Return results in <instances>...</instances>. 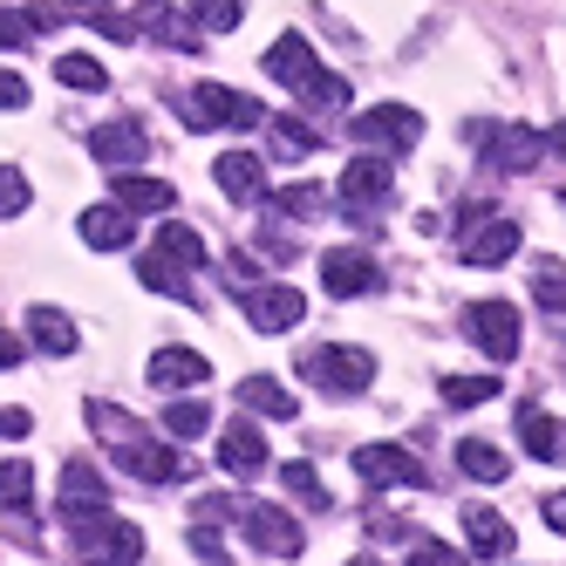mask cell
Returning a JSON list of instances; mask_svg holds the SVG:
<instances>
[{"label": "cell", "instance_id": "cell-27", "mask_svg": "<svg viewBox=\"0 0 566 566\" xmlns=\"http://www.w3.org/2000/svg\"><path fill=\"white\" fill-rule=\"evenodd\" d=\"M62 21V8H0V49H21V42H34L42 28H55Z\"/></svg>", "mask_w": 566, "mask_h": 566}, {"label": "cell", "instance_id": "cell-13", "mask_svg": "<svg viewBox=\"0 0 566 566\" xmlns=\"http://www.w3.org/2000/svg\"><path fill=\"white\" fill-rule=\"evenodd\" d=\"M96 512H109V484L96 478V464L75 458V464L62 471V518L75 525V518H96Z\"/></svg>", "mask_w": 566, "mask_h": 566}, {"label": "cell", "instance_id": "cell-24", "mask_svg": "<svg viewBox=\"0 0 566 566\" xmlns=\"http://www.w3.org/2000/svg\"><path fill=\"white\" fill-rule=\"evenodd\" d=\"M28 342L42 348V355H75V321L62 307H34L28 314Z\"/></svg>", "mask_w": 566, "mask_h": 566}, {"label": "cell", "instance_id": "cell-10", "mask_svg": "<svg viewBox=\"0 0 566 566\" xmlns=\"http://www.w3.org/2000/svg\"><path fill=\"white\" fill-rule=\"evenodd\" d=\"M355 471H361V484H430V471L402 451V443H361Z\"/></svg>", "mask_w": 566, "mask_h": 566}, {"label": "cell", "instance_id": "cell-36", "mask_svg": "<svg viewBox=\"0 0 566 566\" xmlns=\"http://www.w3.org/2000/svg\"><path fill=\"white\" fill-rule=\"evenodd\" d=\"M321 137L307 124H294V116H273V157H307Z\"/></svg>", "mask_w": 566, "mask_h": 566}, {"label": "cell", "instance_id": "cell-29", "mask_svg": "<svg viewBox=\"0 0 566 566\" xmlns=\"http://www.w3.org/2000/svg\"><path fill=\"white\" fill-rule=\"evenodd\" d=\"M533 301H539V314H553L559 328H566V266H559V260H539V273H533Z\"/></svg>", "mask_w": 566, "mask_h": 566}, {"label": "cell", "instance_id": "cell-26", "mask_svg": "<svg viewBox=\"0 0 566 566\" xmlns=\"http://www.w3.org/2000/svg\"><path fill=\"white\" fill-rule=\"evenodd\" d=\"M458 464H464V478H478V484H499V478L512 471V458L499 451V443H484V437H464V443H458Z\"/></svg>", "mask_w": 566, "mask_h": 566}, {"label": "cell", "instance_id": "cell-22", "mask_svg": "<svg viewBox=\"0 0 566 566\" xmlns=\"http://www.w3.org/2000/svg\"><path fill=\"white\" fill-rule=\"evenodd\" d=\"M464 533H471V546H478V559H512L518 553V539H512V525L492 512V505H464Z\"/></svg>", "mask_w": 566, "mask_h": 566}, {"label": "cell", "instance_id": "cell-12", "mask_svg": "<svg viewBox=\"0 0 566 566\" xmlns=\"http://www.w3.org/2000/svg\"><path fill=\"white\" fill-rule=\"evenodd\" d=\"M116 464H124L130 478H144V484H171V478H185V464H178V451H165V443H157L150 430L144 437H130V443H116L109 451Z\"/></svg>", "mask_w": 566, "mask_h": 566}, {"label": "cell", "instance_id": "cell-1", "mask_svg": "<svg viewBox=\"0 0 566 566\" xmlns=\"http://www.w3.org/2000/svg\"><path fill=\"white\" fill-rule=\"evenodd\" d=\"M355 144L361 150H382V157H402V150L423 144V116L410 103H376V109L355 116Z\"/></svg>", "mask_w": 566, "mask_h": 566}, {"label": "cell", "instance_id": "cell-9", "mask_svg": "<svg viewBox=\"0 0 566 566\" xmlns=\"http://www.w3.org/2000/svg\"><path fill=\"white\" fill-rule=\"evenodd\" d=\"M90 150H96V165L130 171V165H144V157H150V130L137 124V116H116V124L90 130Z\"/></svg>", "mask_w": 566, "mask_h": 566}, {"label": "cell", "instance_id": "cell-39", "mask_svg": "<svg viewBox=\"0 0 566 566\" xmlns=\"http://www.w3.org/2000/svg\"><path fill=\"white\" fill-rule=\"evenodd\" d=\"M28 212V178L0 165V219H21Z\"/></svg>", "mask_w": 566, "mask_h": 566}, {"label": "cell", "instance_id": "cell-19", "mask_svg": "<svg viewBox=\"0 0 566 566\" xmlns=\"http://www.w3.org/2000/svg\"><path fill=\"white\" fill-rule=\"evenodd\" d=\"M130 239H137V226H130L124 206H90V212H83V247H90V253H124Z\"/></svg>", "mask_w": 566, "mask_h": 566}, {"label": "cell", "instance_id": "cell-48", "mask_svg": "<svg viewBox=\"0 0 566 566\" xmlns=\"http://www.w3.org/2000/svg\"><path fill=\"white\" fill-rule=\"evenodd\" d=\"M62 8H83V14H96V8H109V0H62Z\"/></svg>", "mask_w": 566, "mask_h": 566}, {"label": "cell", "instance_id": "cell-44", "mask_svg": "<svg viewBox=\"0 0 566 566\" xmlns=\"http://www.w3.org/2000/svg\"><path fill=\"white\" fill-rule=\"evenodd\" d=\"M539 518H546L553 533L566 539V492H546V499H539Z\"/></svg>", "mask_w": 566, "mask_h": 566}, {"label": "cell", "instance_id": "cell-18", "mask_svg": "<svg viewBox=\"0 0 566 566\" xmlns=\"http://www.w3.org/2000/svg\"><path fill=\"white\" fill-rule=\"evenodd\" d=\"M518 437H525V451H533L539 464H566V423L546 417L539 402H525V410H518Z\"/></svg>", "mask_w": 566, "mask_h": 566}, {"label": "cell", "instance_id": "cell-45", "mask_svg": "<svg viewBox=\"0 0 566 566\" xmlns=\"http://www.w3.org/2000/svg\"><path fill=\"white\" fill-rule=\"evenodd\" d=\"M0 437H28V410H0Z\"/></svg>", "mask_w": 566, "mask_h": 566}, {"label": "cell", "instance_id": "cell-2", "mask_svg": "<svg viewBox=\"0 0 566 566\" xmlns=\"http://www.w3.org/2000/svg\"><path fill=\"white\" fill-rule=\"evenodd\" d=\"M185 109H191V116H185L191 130H253V124H266V109H260L253 96L219 90V83H198Z\"/></svg>", "mask_w": 566, "mask_h": 566}, {"label": "cell", "instance_id": "cell-46", "mask_svg": "<svg viewBox=\"0 0 566 566\" xmlns=\"http://www.w3.org/2000/svg\"><path fill=\"white\" fill-rule=\"evenodd\" d=\"M21 361V335H0V369H14Z\"/></svg>", "mask_w": 566, "mask_h": 566}, {"label": "cell", "instance_id": "cell-31", "mask_svg": "<svg viewBox=\"0 0 566 566\" xmlns=\"http://www.w3.org/2000/svg\"><path fill=\"white\" fill-rule=\"evenodd\" d=\"M191 21L206 34H232L239 21H247V0H191Z\"/></svg>", "mask_w": 566, "mask_h": 566}, {"label": "cell", "instance_id": "cell-17", "mask_svg": "<svg viewBox=\"0 0 566 566\" xmlns=\"http://www.w3.org/2000/svg\"><path fill=\"white\" fill-rule=\"evenodd\" d=\"M109 198H116L130 219H137V212H171V185H165V178H144L137 165L109 178Z\"/></svg>", "mask_w": 566, "mask_h": 566}, {"label": "cell", "instance_id": "cell-8", "mask_svg": "<svg viewBox=\"0 0 566 566\" xmlns=\"http://www.w3.org/2000/svg\"><path fill=\"white\" fill-rule=\"evenodd\" d=\"M539 157H546V137L533 124H499L484 137V171H512L518 178V171H533Z\"/></svg>", "mask_w": 566, "mask_h": 566}, {"label": "cell", "instance_id": "cell-41", "mask_svg": "<svg viewBox=\"0 0 566 566\" xmlns=\"http://www.w3.org/2000/svg\"><path fill=\"white\" fill-rule=\"evenodd\" d=\"M417 566H458V559H471V553H451L443 539H417V553H410Z\"/></svg>", "mask_w": 566, "mask_h": 566}, {"label": "cell", "instance_id": "cell-15", "mask_svg": "<svg viewBox=\"0 0 566 566\" xmlns=\"http://www.w3.org/2000/svg\"><path fill=\"white\" fill-rule=\"evenodd\" d=\"M247 314H253L260 335H280V328H294V321L307 314V301L294 287H247Z\"/></svg>", "mask_w": 566, "mask_h": 566}, {"label": "cell", "instance_id": "cell-37", "mask_svg": "<svg viewBox=\"0 0 566 566\" xmlns=\"http://www.w3.org/2000/svg\"><path fill=\"white\" fill-rule=\"evenodd\" d=\"M301 96H307L314 109H342V103H348V83H342V75H328V69H314L307 83H301Z\"/></svg>", "mask_w": 566, "mask_h": 566}, {"label": "cell", "instance_id": "cell-33", "mask_svg": "<svg viewBox=\"0 0 566 566\" xmlns=\"http://www.w3.org/2000/svg\"><path fill=\"white\" fill-rule=\"evenodd\" d=\"M492 396H499L492 376H443V402H451V410H478V402H492Z\"/></svg>", "mask_w": 566, "mask_h": 566}, {"label": "cell", "instance_id": "cell-30", "mask_svg": "<svg viewBox=\"0 0 566 566\" xmlns=\"http://www.w3.org/2000/svg\"><path fill=\"white\" fill-rule=\"evenodd\" d=\"M55 83H69V90L96 96V90H109V69H103L96 55H62V62H55Z\"/></svg>", "mask_w": 566, "mask_h": 566}, {"label": "cell", "instance_id": "cell-23", "mask_svg": "<svg viewBox=\"0 0 566 566\" xmlns=\"http://www.w3.org/2000/svg\"><path fill=\"white\" fill-rule=\"evenodd\" d=\"M273 83H287V90H301L307 75H314V49H307V34H280V42L266 49V62H260Z\"/></svg>", "mask_w": 566, "mask_h": 566}, {"label": "cell", "instance_id": "cell-4", "mask_svg": "<svg viewBox=\"0 0 566 566\" xmlns=\"http://www.w3.org/2000/svg\"><path fill=\"white\" fill-rule=\"evenodd\" d=\"M464 335L484 361H512L518 355V307L512 301H478L464 307Z\"/></svg>", "mask_w": 566, "mask_h": 566}, {"label": "cell", "instance_id": "cell-20", "mask_svg": "<svg viewBox=\"0 0 566 566\" xmlns=\"http://www.w3.org/2000/svg\"><path fill=\"white\" fill-rule=\"evenodd\" d=\"M206 376H212V361L198 355V348H157L150 355V382L157 389H198Z\"/></svg>", "mask_w": 566, "mask_h": 566}, {"label": "cell", "instance_id": "cell-38", "mask_svg": "<svg viewBox=\"0 0 566 566\" xmlns=\"http://www.w3.org/2000/svg\"><path fill=\"white\" fill-rule=\"evenodd\" d=\"M280 484H287L294 499H307V505H328V492H321V478H314V464H280Z\"/></svg>", "mask_w": 566, "mask_h": 566}, {"label": "cell", "instance_id": "cell-3", "mask_svg": "<svg viewBox=\"0 0 566 566\" xmlns=\"http://www.w3.org/2000/svg\"><path fill=\"white\" fill-rule=\"evenodd\" d=\"M301 376H314L321 389H335V396H361L376 382V355L369 348H307Z\"/></svg>", "mask_w": 566, "mask_h": 566}, {"label": "cell", "instance_id": "cell-14", "mask_svg": "<svg viewBox=\"0 0 566 566\" xmlns=\"http://www.w3.org/2000/svg\"><path fill=\"white\" fill-rule=\"evenodd\" d=\"M321 287H328L335 301L369 294V287H376V260H369V253H355V247H342V253L321 260Z\"/></svg>", "mask_w": 566, "mask_h": 566}, {"label": "cell", "instance_id": "cell-32", "mask_svg": "<svg viewBox=\"0 0 566 566\" xmlns=\"http://www.w3.org/2000/svg\"><path fill=\"white\" fill-rule=\"evenodd\" d=\"M157 253L178 260V266H206V239H198L191 226H165V232H157Z\"/></svg>", "mask_w": 566, "mask_h": 566}, {"label": "cell", "instance_id": "cell-43", "mask_svg": "<svg viewBox=\"0 0 566 566\" xmlns=\"http://www.w3.org/2000/svg\"><path fill=\"white\" fill-rule=\"evenodd\" d=\"M21 103H28V83L14 69H0V109H21Z\"/></svg>", "mask_w": 566, "mask_h": 566}, {"label": "cell", "instance_id": "cell-11", "mask_svg": "<svg viewBox=\"0 0 566 566\" xmlns=\"http://www.w3.org/2000/svg\"><path fill=\"white\" fill-rule=\"evenodd\" d=\"M247 539L266 559H301V525L280 512V505H247Z\"/></svg>", "mask_w": 566, "mask_h": 566}, {"label": "cell", "instance_id": "cell-35", "mask_svg": "<svg viewBox=\"0 0 566 566\" xmlns=\"http://www.w3.org/2000/svg\"><path fill=\"white\" fill-rule=\"evenodd\" d=\"M165 430H171V437H206V430H212V410H206L198 396H185V402H171V410H165Z\"/></svg>", "mask_w": 566, "mask_h": 566}, {"label": "cell", "instance_id": "cell-47", "mask_svg": "<svg viewBox=\"0 0 566 566\" xmlns=\"http://www.w3.org/2000/svg\"><path fill=\"white\" fill-rule=\"evenodd\" d=\"M546 150H553V157H566V124H559V130L546 137Z\"/></svg>", "mask_w": 566, "mask_h": 566}, {"label": "cell", "instance_id": "cell-5", "mask_svg": "<svg viewBox=\"0 0 566 566\" xmlns=\"http://www.w3.org/2000/svg\"><path fill=\"white\" fill-rule=\"evenodd\" d=\"M518 253V226L499 219V212H471L464 232H458V260L464 266H505Z\"/></svg>", "mask_w": 566, "mask_h": 566}, {"label": "cell", "instance_id": "cell-16", "mask_svg": "<svg viewBox=\"0 0 566 566\" xmlns=\"http://www.w3.org/2000/svg\"><path fill=\"white\" fill-rule=\"evenodd\" d=\"M212 185L226 198H239V206H253V198H266V165H260V157H247V150H226L219 165H212Z\"/></svg>", "mask_w": 566, "mask_h": 566}, {"label": "cell", "instance_id": "cell-6", "mask_svg": "<svg viewBox=\"0 0 566 566\" xmlns=\"http://www.w3.org/2000/svg\"><path fill=\"white\" fill-rule=\"evenodd\" d=\"M335 191H342V206H348L355 219L382 212V206H389V191H396V178H389V157H382V150H361L355 165L342 171V185H335Z\"/></svg>", "mask_w": 566, "mask_h": 566}, {"label": "cell", "instance_id": "cell-28", "mask_svg": "<svg viewBox=\"0 0 566 566\" xmlns=\"http://www.w3.org/2000/svg\"><path fill=\"white\" fill-rule=\"evenodd\" d=\"M191 266H178V260H165V253H144V266H137V280H144V287H157V294H178V301H191V280H185Z\"/></svg>", "mask_w": 566, "mask_h": 566}, {"label": "cell", "instance_id": "cell-34", "mask_svg": "<svg viewBox=\"0 0 566 566\" xmlns=\"http://www.w3.org/2000/svg\"><path fill=\"white\" fill-rule=\"evenodd\" d=\"M0 505H14V512H28V505H34V471H28L21 458L0 464Z\"/></svg>", "mask_w": 566, "mask_h": 566}, {"label": "cell", "instance_id": "cell-7", "mask_svg": "<svg viewBox=\"0 0 566 566\" xmlns=\"http://www.w3.org/2000/svg\"><path fill=\"white\" fill-rule=\"evenodd\" d=\"M75 553L130 566V559H144V533H137V525H124V518H109V512H96V518H75Z\"/></svg>", "mask_w": 566, "mask_h": 566}, {"label": "cell", "instance_id": "cell-25", "mask_svg": "<svg viewBox=\"0 0 566 566\" xmlns=\"http://www.w3.org/2000/svg\"><path fill=\"white\" fill-rule=\"evenodd\" d=\"M239 402H247V410H260V417H273V423H287L301 402H294V389H280L273 376H247L239 382Z\"/></svg>", "mask_w": 566, "mask_h": 566}, {"label": "cell", "instance_id": "cell-40", "mask_svg": "<svg viewBox=\"0 0 566 566\" xmlns=\"http://www.w3.org/2000/svg\"><path fill=\"white\" fill-rule=\"evenodd\" d=\"M273 212L307 219V212H321V191H314V185H301V191H273Z\"/></svg>", "mask_w": 566, "mask_h": 566}, {"label": "cell", "instance_id": "cell-42", "mask_svg": "<svg viewBox=\"0 0 566 566\" xmlns=\"http://www.w3.org/2000/svg\"><path fill=\"white\" fill-rule=\"evenodd\" d=\"M191 553H198V559H226V539L212 533V525H206V518H198V525H191Z\"/></svg>", "mask_w": 566, "mask_h": 566}, {"label": "cell", "instance_id": "cell-21", "mask_svg": "<svg viewBox=\"0 0 566 566\" xmlns=\"http://www.w3.org/2000/svg\"><path fill=\"white\" fill-rule=\"evenodd\" d=\"M219 464L239 471V478L266 471V437H260L253 423H226V430H219Z\"/></svg>", "mask_w": 566, "mask_h": 566}]
</instances>
